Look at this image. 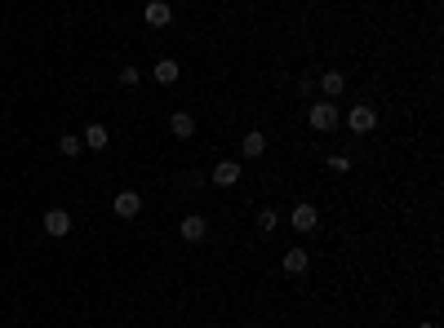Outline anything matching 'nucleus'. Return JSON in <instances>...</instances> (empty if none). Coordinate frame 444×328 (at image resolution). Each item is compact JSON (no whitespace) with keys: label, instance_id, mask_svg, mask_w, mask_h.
<instances>
[{"label":"nucleus","instance_id":"obj_9","mask_svg":"<svg viewBox=\"0 0 444 328\" xmlns=\"http://www.w3.org/2000/svg\"><path fill=\"white\" fill-rule=\"evenodd\" d=\"M280 266H284L289 275H303L307 266H311V253H307V249H289V253H284V262H280Z\"/></svg>","mask_w":444,"mask_h":328},{"label":"nucleus","instance_id":"obj_19","mask_svg":"<svg viewBox=\"0 0 444 328\" xmlns=\"http://www.w3.org/2000/svg\"><path fill=\"white\" fill-rule=\"evenodd\" d=\"M418 328H436V324H431V320H422V324H418Z\"/></svg>","mask_w":444,"mask_h":328},{"label":"nucleus","instance_id":"obj_17","mask_svg":"<svg viewBox=\"0 0 444 328\" xmlns=\"http://www.w3.org/2000/svg\"><path fill=\"white\" fill-rule=\"evenodd\" d=\"M329 169H333V173H346V169H351V155H333Z\"/></svg>","mask_w":444,"mask_h":328},{"label":"nucleus","instance_id":"obj_7","mask_svg":"<svg viewBox=\"0 0 444 328\" xmlns=\"http://www.w3.org/2000/svg\"><path fill=\"white\" fill-rule=\"evenodd\" d=\"M262 151H267V138H262L258 129H249L245 138H240V155H245V160H258Z\"/></svg>","mask_w":444,"mask_h":328},{"label":"nucleus","instance_id":"obj_3","mask_svg":"<svg viewBox=\"0 0 444 328\" xmlns=\"http://www.w3.org/2000/svg\"><path fill=\"white\" fill-rule=\"evenodd\" d=\"M178 231H183V240H187V244H200V240L209 235V222H205L200 213H187V217H183V226H178Z\"/></svg>","mask_w":444,"mask_h":328},{"label":"nucleus","instance_id":"obj_1","mask_svg":"<svg viewBox=\"0 0 444 328\" xmlns=\"http://www.w3.org/2000/svg\"><path fill=\"white\" fill-rule=\"evenodd\" d=\"M311 129H320V133H329V129H338V107L333 102H311Z\"/></svg>","mask_w":444,"mask_h":328},{"label":"nucleus","instance_id":"obj_6","mask_svg":"<svg viewBox=\"0 0 444 328\" xmlns=\"http://www.w3.org/2000/svg\"><path fill=\"white\" fill-rule=\"evenodd\" d=\"M316 226H320L316 204H298V209H293V231H303V235H307V231H316Z\"/></svg>","mask_w":444,"mask_h":328},{"label":"nucleus","instance_id":"obj_11","mask_svg":"<svg viewBox=\"0 0 444 328\" xmlns=\"http://www.w3.org/2000/svg\"><path fill=\"white\" fill-rule=\"evenodd\" d=\"M169 133H174V138H183V142H187L191 133H196V120H191L187 111H174V116H169Z\"/></svg>","mask_w":444,"mask_h":328},{"label":"nucleus","instance_id":"obj_15","mask_svg":"<svg viewBox=\"0 0 444 328\" xmlns=\"http://www.w3.org/2000/svg\"><path fill=\"white\" fill-rule=\"evenodd\" d=\"M80 147H85V142H80V138H71V133H67L63 142H58V151H63V155H80Z\"/></svg>","mask_w":444,"mask_h":328},{"label":"nucleus","instance_id":"obj_4","mask_svg":"<svg viewBox=\"0 0 444 328\" xmlns=\"http://www.w3.org/2000/svg\"><path fill=\"white\" fill-rule=\"evenodd\" d=\"M112 209H116V217H138L142 196H138V191H120V196L112 200Z\"/></svg>","mask_w":444,"mask_h":328},{"label":"nucleus","instance_id":"obj_8","mask_svg":"<svg viewBox=\"0 0 444 328\" xmlns=\"http://www.w3.org/2000/svg\"><path fill=\"white\" fill-rule=\"evenodd\" d=\"M142 18H147V27H169V22H174V14H169V5H164V0H151Z\"/></svg>","mask_w":444,"mask_h":328},{"label":"nucleus","instance_id":"obj_2","mask_svg":"<svg viewBox=\"0 0 444 328\" xmlns=\"http://www.w3.org/2000/svg\"><path fill=\"white\" fill-rule=\"evenodd\" d=\"M374 125H378L374 107H351V111H346V129H351V133H369Z\"/></svg>","mask_w":444,"mask_h":328},{"label":"nucleus","instance_id":"obj_10","mask_svg":"<svg viewBox=\"0 0 444 328\" xmlns=\"http://www.w3.org/2000/svg\"><path fill=\"white\" fill-rule=\"evenodd\" d=\"M213 182H218V187H236V182H240V164L236 160L213 164Z\"/></svg>","mask_w":444,"mask_h":328},{"label":"nucleus","instance_id":"obj_18","mask_svg":"<svg viewBox=\"0 0 444 328\" xmlns=\"http://www.w3.org/2000/svg\"><path fill=\"white\" fill-rule=\"evenodd\" d=\"M138 80H142L138 67H125V71H120V84H138Z\"/></svg>","mask_w":444,"mask_h":328},{"label":"nucleus","instance_id":"obj_13","mask_svg":"<svg viewBox=\"0 0 444 328\" xmlns=\"http://www.w3.org/2000/svg\"><path fill=\"white\" fill-rule=\"evenodd\" d=\"M80 142H85V147H93V151H102L107 142H112V133H107L102 125H85V138H80Z\"/></svg>","mask_w":444,"mask_h":328},{"label":"nucleus","instance_id":"obj_16","mask_svg":"<svg viewBox=\"0 0 444 328\" xmlns=\"http://www.w3.org/2000/svg\"><path fill=\"white\" fill-rule=\"evenodd\" d=\"M275 222H280L275 209H262V213H258V231H275Z\"/></svg>","mask_w":444,"mask_h":328},{"label":"nucleus","instance_id":"obj_5","mask_svg":"<svg viewBox=\"0 0 444 328\" xmlns=\"http://www.w3.org/2000/svg\"><path fill=\"white\" fill-rule=\"evenodd\" d=\"M45 231L58 235V240L71 235V213H67V209H49V213H45Z\"/></svg>","mask_w":444,"mask_h":328},{"label":"nucleus","instance_id":"obj_14","mask_svg":"<svg viewBox=\"0 0 444 328\" xmlns=\"http://www.w3.org/2000/svg\"><path fill=\"white\" fill-rule=\"evenodd\" d=\"M178 76H183V71H178L174 58H160V63H155V80H160V84H174Z\"/></svg>","mask_w":444,"mask_h":328},{"label":"nucleus","instance_id":"obj_12","mask_svg":"<svg viewBox=\"0 0 444 328\" xmlns=\"http://www.w3.org/2000/svg\"><path fill=\"white\" fill-rule=\"evenodd\" d=\"M342 89H346V76H342V71H325V76H320V93H329V98H338Z\"/></svg>","mask_w":444,"mask_h":328}]
</instances>
